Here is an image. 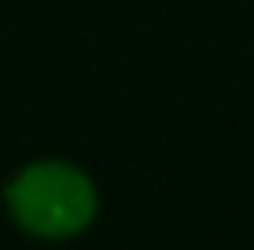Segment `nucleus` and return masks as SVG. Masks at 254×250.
Returning a JSON list of instances; mask_svg holds the SVG:
<instances>
[{
	"mask_svg": "<svg viewBox=\"0 0 254 250\" xmlns=\"http://www.w3.org/2000/svg\"><path fill=\"white\" fill-rule=\"evenodd\" d=\"M11 221L37 239H70L96 217V184L70 162H33L19 169L4 188Z\"/></svg>",
	"mask_w": 254,
	"mask_h": 250,
	"instance_id": "obj_1",
	"label": "nucleus"
}]
</instances>
